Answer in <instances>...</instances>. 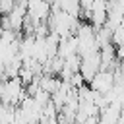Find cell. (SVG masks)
I'll use <instances>...</instances> for the list:
<instances>
[{"instance_id":"obj_6","label":"cell","mask_w":124,"mask_h":124,"mask_svg":"<svg viewBox=\"0 0 124 124\" xmlns=\"http://www.w3.org/2000/svg\"><path fill=\"white\" fill-rule=\"evenodd\" d=\"M54 6H58L62 12L74 16V17H81V2L79 0H56Z\"/></svg>"},{"instance_id":"obj_3","label":"cell","mask_w":124,"mask_h":124,"mask_svg":"<svg viewBox=\"0 0 124 124\" xmlns=\"http://www.w3.org/2000/svg\"><path fill=\"white\" fill-rule=\"evenodd\" d=\"M101 70V50H93L85 56H81V64H79V74L83 76L85 83Z\"/></svg>"},{"instance_id":"obj_2","label":"cell","mask_w":124,"mask_h":124,"mask_svg":"<svg viewBox=\"0 0 124 124\" xmlns=\"http://www.w3.org/2000/svg\"><path fill=\"white\" fill-rule=\"evenodd\" d=\"M114 72L112 70H99L89 81H87V85L93 89V91H97V93H108L112 87H114Z\"/></svg>"},{"instance_id":"obj_1","label":"cell","mask_w":124,"mask_h":124,"mask_svg":"<svg viewBox=\"0 0 124 124\" xmlns=\"http://www.w3.org/2000/svg\"><path fill=\"white\" fill-rule=\"evenodd\" d=\"M83 17L95 27H103L107 23V17H108V0H93V4L89 6V10L83 14Z\"/></svg>"},{"instance_id":"obj_8","label":"cell","mask_w":124,"mask_h":124,"mask_svg":"<svg viewBox=\"0 0 124 124\" xmlns=\"http://www.w3.org/2000/svg\"><path fill=\"white\" fill-rule=\"evenodd\" d=\"M116 56H118V62H120V64H124V45L116 46Z\"/></svg>"},{"instance_id":"obj_4","label":"cell","mask_w":124,"mask_h":124,"mask_svg":"<svg viewBox=\"0 0 124 124\" xmlns=\"http://www.w3.org/2000/svg\"><path fill=\"white\" fill-rule=\"evenodd\" d=\"M120 108H122V105L108 103L105 108L99 110V124H116L118 116H120Z\"/></svg>"},{"instance_id":"obj_7","label":"cell","mask_w":124,"mask_h":124,"mask_svg":"<svg viewBox=\"0 0 124 124\" xmlns=\"http://www.w3.org/2000/svg\"><path fill=\"white\" fill-rule=\"evenodd\" d=\"M16 2H17V0H0V16H8V14L14 10Z\"/></svg>"},{"instance_id":"obj_5","label":"cell","mask_w":124,"mask_h":124,"mask_svg":"<svg viewBox=\"0 0 124 124\" xmlns=\"http://www.w3.org/2000/svg\"><path fill=\"white\" fill-rule=\"evenodd\" d=\"M72 54H78V41L74 35L70 37H62L58 43V56L60 58H68Z\"/></svg>"}]
</instances>
